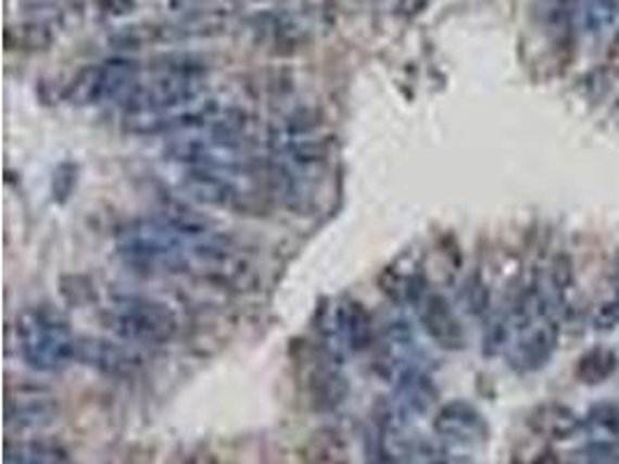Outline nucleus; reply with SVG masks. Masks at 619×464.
Masks as SVG:
<instances>
[{"label": "nucleus", "instance_id": "f257e3e1", "mask_svg": "<svg viewBox=\"0 0 619 464\" xmlns=\"http://www.w3.org/2000/svg\"><path fill=\"white\" fill-rule=\"evenodd\" d=\"M267 181L290 204L304 202L318 186L330 159V135L308 108L279 114L267 130Z\"/></svg>", "mask_w": 619, "mask_h": 464}, {"label": "nucleus", "instance_id": "f03ea898", "mask_svg": "<svg viewBox=\"0 0 619 464\" xmlns=\"http://www.w3.org/2000/svg\"><path fill=\"white\" fill-rule=\"evenodd\" d=\"M14 343L24 365L40 374H59L77 360L79 339L63 312L47 302L28 304L16 314Z\"/></svg>", "mask_w": 619, "mask_h": 464}, {"label": "nucleus", "instance_id": "7ed1b4c3", "mask_svg": "<svg viewBox=\"0 0 619 464\" xmlns=\"http://www.w3.org/2000/svg\"><path fill=\"white\" fill-rule=\"evenodd\" d=\"M112 333L132 347H165L179 335V318L167 302L142 293H114L105 304Z\"/></svg>", "mask_w": 619, "mask_h": 464}, {"label": "nucleus", "instance_id": "20e7f679", "mask_svg": "<svg viewBox=\"0 0 619 464\" xmlns=\"http://www.w3.org/2000/svg\"><path fill=\"white\" fill-rule=\"evenodd\" d=\"M323 343L332 355H357L374 349L376 328L363 302L337 298L320 314Z\"/></svg>", "mask_w": 619, "mask_h": 464}, {"label": "nucleus", "instance_id": "39448f33", "mask_svg": "<svg viewBox=\"0 0 619 464\" xmlns=\"http://www.w3.org/2000/svg\"><path fill=\"white\" fill-rule=\"evenodd\" d=\"M142 79V67L128 59H110L86 67L71 86V100L77 105H112L126 102Z\"/></svg>", "mask_w": 619, "mask_h": 464}, {"label": "nucleus", "instance_id": "423d86ee", "mask_svg": "<svg viewBox=\"0 0 619 464\" xmlns=\"http://www.w3.org/2000/svg\"><path fill=\"white\" fill-rule=\"evenodd\" d=\"M376 363L388 381H400L406 374L429 372L427 353L420 347L418 335L408 318L397 316L386 321L376 330Z\"/></svg>", "mask_w": 619, "mask_h": 464}, {"label": "nucleus", "instance_id": "0eeeda50", "mask_svg": "<svg viewBox=\"0 0 619 464\" xmlns=\"http://www.w3.org/2000/svg\"><path fill=\"white\" fill-rule=\"evenodd\" d=\"M59 416L54 394L38 386H20L8 392L5 425L14 435H38Z\"/></svg>", "mask_w": 619, "mask_h": 464}, {"label": "nucleus", "instance_id": "6e6552de", "mask_svg": "<svg viewBox=\"0 0 619 464\" xmlns=\"http://www.w3.org/2000/svg\"><path fill=\"white\" fill-rule=\"evenodd\" d=\"M434 435L453 449H478L488 443L490 425L480 411L467 400L445 402L434 416Z\"/></svg>", "mask_w": 619, "mask_h": 464}, {"label": "nucleus", "instance_id": "1a4fd4ad", "mask_svg": "<svg viewBox=\"0 0 619 464\" xmlns=\"http://www.w3.org/2000/svg\"><path fill=\"white\" fill-rule=\"evenodd\" d=\"M410 312H416L422 330L429 335L437 347L445 351H459L467 343V335H464V325L451 302L445 300L437 288L425 286L418 300L413 302Z\"/></svg>", "mask_w": 619, "mask_h": 464}, {"label": "nucleus", "instance_id": "9d476101", "mask_svg": "<svg viewBox=\"0 0 619 464\" xmlns=\"http://www.w3.org/2000/svg\"><path fill=\"white\" fill-rule=\"evenodd\" d=\"M77 360L98 369L100 374L114 376V379H126V376H132L142 365L132 343L124 339H79Z\"/></svg>", "mask_w": 619, "mask_h": 464}, {"label": "nucleus", "instance_id": "9b49d317", "mask_svg": "<svg viewBox=\"0 0 619 464\" xmlns=\"http://www.w3.org/2000/svg\"><path fill=\"white\" fill-rule=\"evenodd\" d=\"M531 432L547 441H571L584 429L582 418L569 404L561 402H543L531 409L527 418Z\"/></svg>", "mask_w": 619, "mask_h": 464}, {"label": "nucleus", "instance_id": "f8f14e48", "mask_svg": "<svg viewBox=\"0 0 619 464\" xmlns=\"http://www.w3.org/2000/svg\"><path fill=\"white\" fill-rule=\"evenodd\" d=\"M5 464H73V457L59 441L38 437L8 443Z\"/></svg>", "mask_w": 619, "mask_h": 464}, {"label": "nucleus", "instance_id": "ddd939ff", "mask_svg": "<svg viewBox=\"0 0 619 464\" xmlns=\"http://www.w3.org/2000/svg\"><path fill=\"white\" fill-rule=\"evenodd\" d=\"M584 432L592 437V441L612 443L619 446V402L604 400L594 404L582 418Z\"/></svg>", "mask_w": 619, "mask_h": 464}, {"label": "nucleus", "instance_id": "4468645a", "mask_svg": "<svg viewBox=\"0 0 619 464\" xmlns=\"http://www.w3.org/2000/svg\"><path fill=\"white\" fill-rule=\"evenodd\" d=\"M617 365H619V358L612 349L596 347L584 355H580L578 365H576V374L582 384L598 386L610 379V376L617 372Z\"/></svg>", "mask_w": 619, "mask_h": 464}, {"label": "nucleus", "instance_id": "2eb2a0df", "mask_svg": "<svg viewBox=\"0 0 619 464\" xmlns=\"http://www.w3.org/2000/svg\"><path fill=\"white\" fill-rule=\"evenodd\" d=\"M619 14V0H578L573 5V22L584 30L601 33L615 24Z\"/></svg>", "mask_w": 619, "mask_h": 464}, {"label": "nucleus", "instance_id": "dca6fc26", "mask_svg": "<svg viewBox=\"0 0 619 464\" xmlns=\"http://www.w3.org/2000/svg\"><path fill=\"white\" fill-rule=\"evenodd\" d=\"M306 464H351V460L346 453V446H343V441L337 435L323 432L308 443Z\"/></svg>", "mask_w": 619, "mask_h": 464}, {"label": "nucleus", "instance_id": "f3484780", "mask_svg": "<svg viewBox=\"0 0 619 464\" xmlns=\"http://www.w3.org/2000/svg\"><path fill=\"white\" fill-rule=\"evenodd\" d=\"M578 464H619V446L590 441L578 451Z\"/></svg>", "mask_w": 619, "mask_h": 464}, {"label": "nucleus", "instance_id": "a211bd4d", "mask_svg": "<svg viewBox=\"0 0 619 464\" xmlns=\"http://www.w3.org/2000/svg\"><path fill=\"white\" fill-rule=\"evenodd\" d=\"M462 300L467 302V309H469V312H471L473 316L488 314V309H490V296H488L485 284L480 281L478 277H471L467 284H464Z\"/></svg>", "mask_w": 619, "mask_h": 464}, {"label": "nucleus", "instance_id": "6ab92c4d", "mask_svg": "<svg viewBox=\"0 0 619 464\" xmlns=\"http://www.w3.org/2000/svg\"><path fill=\"white\" fill-rule=\"evenodd\" d=\"M527 464H561V460L557 457L555 451H543L534 460H529Z\"/></svg>", "mask_w": 619, "mask_h": 464}]
</instances>
